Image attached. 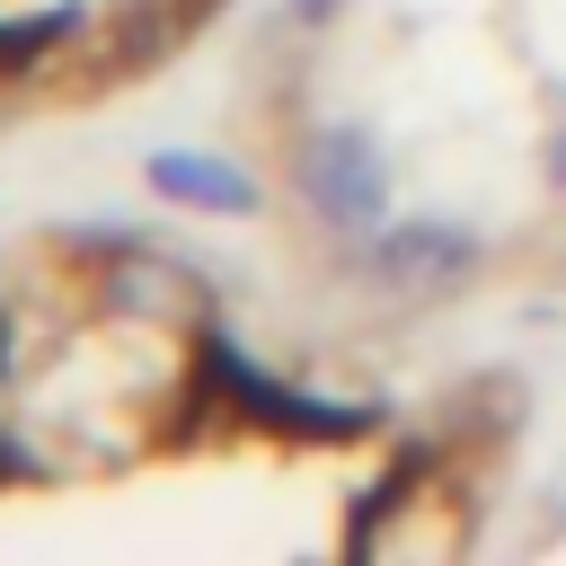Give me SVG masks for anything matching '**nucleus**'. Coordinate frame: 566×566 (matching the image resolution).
Instances as JSON below:
<instances>
[{
  "instance_id": "f03ea898",
  "label": "nucleus",
  "mask_w": 566,
  "mask_h": 566,
  "mask_svg": "<svg viewBox=\"0 0 566 566\" xmlns=\"http://www.w3.org/2000/svg\"><path fill=\"white\" fill-rule=\"evenodd\" d=\"M478 265V230L451 221V212H407V221H380L363 239V274L389 283V292H442Z\"/></svg>"
},
{
  "instance_id": "f257e3e1",
  "label": "nucleus",
  "mask_w": 566,
  "mask_h": 566,
  "mask_svg": "<svg viewBox=\"0 0 566 566\" xmlns=\"http://www.w3.org/2000/svg\"><path fill=\"white\" fill-rule=\"evenodd\" d=\"M301 195H310V212L327 230L371 239L389 221V159H380V142L363 124H318L301 142Z\"/></svg>"
},
{
  "instance_id": "20e7f679",
  "label": "nucleus",
  "mask_w": 566,
  "mask_h": 566,
  "mask_svg": "<svg viewBox=\"0 0 566 566\" xmlns=\"http://www.w3.org/2000/svg\"><path fill=\"white\" fill-rule=\"evenodd\" d=\"M292 18H301V27H327V18H336V0H292Z\"/></svg>"
},
{
  "instance_id": "7ed1b4c3",
  "label": "nucleus",
  "mask_w": 566,
  "mask_h": 566,
  "mask_svg": "<svg viewBox=\"0 0 566 566\" xmlns=\"http://www.w3.org/2000/svg\"><path fill=\"white\" fill-rule=\"evenodd\" d=\"M142 177H150V195L195 203V212H230V221L265 212V186H256L239 159H221V150H150Z\"/></svg>"
},
{
  "instance_id": "39448f33",
  "label": "nucleus",
  "mask_w": 566,
  "mask_h": 566,
  "mask_svg": "<svg viewBox=\"0 0 566 566\" xmlns=\"http://www.w3.org/2000/svg\"><path fill=\"white\" fill-rule=\"evenodd\" d=\"M548 177H557V186H566V124H557V133H548Z\"/></svg>"
}]
</instances>
